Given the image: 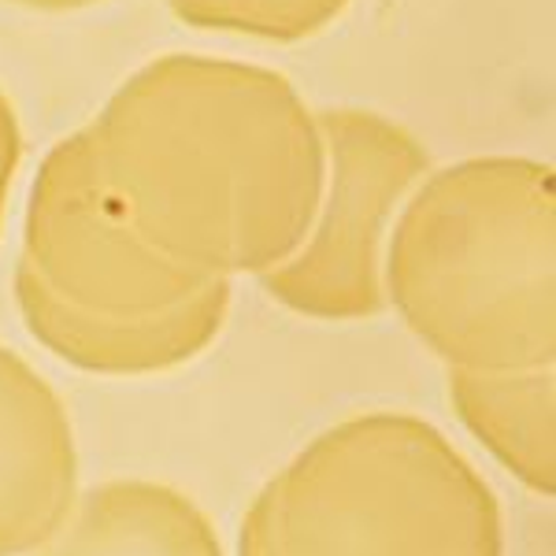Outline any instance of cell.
<instances>
[{
    "label": "cell",
    "mask_w": 556,
    "mask_h": 556,
    "mask_svg": "<svg viewBox=\"0 0 556 556\" xmlns=\"http://www.w3.org/2000/svg\"><path fill=\"white\" fill-rule=\"evenodd\" d=\"M89 134L134 230L197 275L271 271L319 212L327 149L316 112L267 67L160 56L115 89Z\"/></svg>",
    "instance_id": "6da1fadb"
},
{
    "label": "cell",
    "mask_w": 556,
    "mask_h": 556,
    "mask_svg": "<svg viewBox=\"0 0 556 556\" xmlns=\"http://www.w3.org/2000/svg\"><path fill=\"white\" fill-rule=\"evenodd\" d=\"M230 278L175 264L134 230L83 127L45 152L23 223L15 304L38 342L86 375H156L201 356L230 312Z\"/></svg>",
    "instance_id": "7a4b0ae2"
},
{
    "label": "cell",
    "mask_w": 556,
    "mask_h": 556,
    "mask_svg": "<svg viewBox=\"0 0 556 556\" xmlns=\"http://www.w3.org/2000/svg\"><path fill=\"white\" fill-rule=\"evenodd\" d=\"M382 293L450 367H553V167L523 156H475L427 178L386 241Z\"/></svg>",
    "instance_id": "3957f363"
},
{
    "label": "cell",
    "mask_w": 556,
    "mask_h": 556,
    "mask_svg": "<svg viewBox=\"0 0 556 556\" xmlns=\"http://www.w3.org/2000/svg\"><path fill=\"white\" fill-rule=\"evenodd\" d=\"M238 556H505V519L434 424L367 412L304 445L256 493Z\"/></svg>",
    "instance_id": "277c9868"
},
{
    "label": "cell",
    "mask_w": 556,
    "mask_h": 556,
    "mask_svg": "<svg viewBox=\"0 0 556 556\" xmlns=\"http://www.w3.org/2000/svg\"><path fill=\"white\" fill-rule=\"evenodd\" d=\"M323 201L298 253L260 275L282 308L308 319H371L386 312L382 253L397 204L427 175L416 134L353 104L323 108Z\"/></svg>",
    "instance_id": "5b68a950"
},
{
    "label": "cell",
    "mask_w": 556,
    "mask_h": 556,
    "mask_svg": "<svg viewBox=\"0 0 556 556\" xmlns=\"http://www.w3.org/2000/svg\"><path fill=\"white\" fill-rule=\"evenodd\" d=\"M78 501V450L64 401L0 345V556L38 553Z\"/></svg>",
    "instance_id": "8992f818"
},
{
    "label": "cell",
    "mask_w": 556,
    "mask_h": 556,
    "mask_svg": "<svg viewBox=\"0 0 556 556\" xmlns=\"http://www.w3.org/2000/svg\"><path fill=\"white\" fill-rule=\"evenodd\" d=\"M38 556H223L212 519L167 482L112 479L75 501Z\"/></svg>",
    "instance_id": "52a82bcc"
},
{
    "label": "cell",
    "mask_w": 556,
    "mask_h": 556,
    "mask_svg": "<svg viewBox=\"0 0 556 556\" xmlns=\"http://www.w3.org/2000/svg\"><path fill=\"white\" fill-rule=\"evenodd\" d=\"M460 424L531 493H556V371H460L450 367Z\"/></svg>",
    "instance_id": "ba28073f"
},
{
    "label": "cell",
    "mask_w": 556,
    "mask_h": 556,
    "mask_svg": "<svg viewBox=\"0 0 556 556\" xmlns=\"http://www.w3.org/2000/svg\"><path fill=\"white\" fill-rule=\"evenodd\" d=\"M349 0H167L182 23L278 45L304 41L345 12Z\"/></svg>",
    "instance_id": "9c48e42d"
},
{
    "label": "cell",
    "mask_w": 556,
    "mask_h": 556,
    "mask_svg": "<svg viewBox=\"0 0 556 556\" xmlns=\"http://www.w3.org/2000/svg\"><path fill=\"white\" fill-rule=\"evenodd\" d=\"M20 160H23L20 115H15L4 89H0V227H4L8 193H12V182H15V175H20Z\"/></svg>",
    "instance_id": "30bf717a"
},
{
    "label": "cell",
    "mask_w": 556,
    "mask_h": 556,
    "mask_svg": "<svg viewBox=\"0 0 556 556\" xmlns=\"http://www.w3.org/2000/svg\"><path fill=\"white\" fill-rule=\"evenodd\" d=\"M20 8H30V12H45V15H64V12H83V8L97 4V0H12Z\"/></svg>",
    "instance_id": "8fae6325"
}]
</instances>
